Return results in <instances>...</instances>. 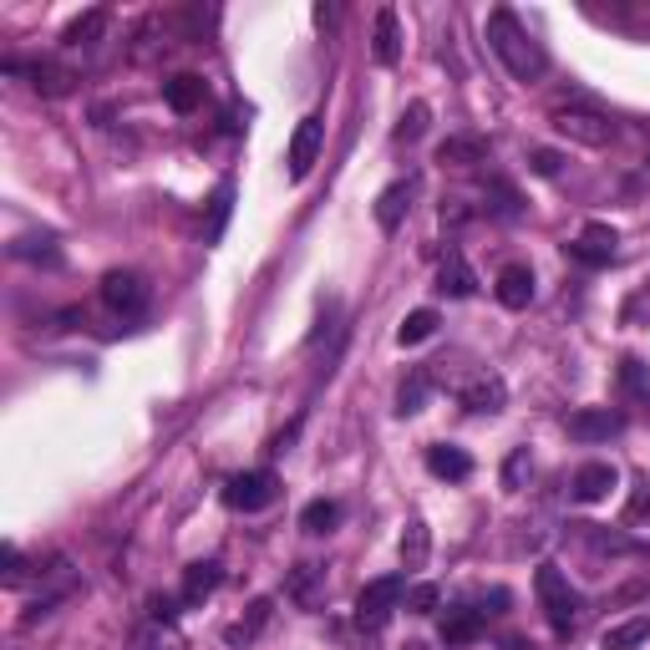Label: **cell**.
<instances>
[{
	"label": "cell",
	"instance_id": "obj_1",
	"mask_svg": "<svg viewBox=\"0 0 650 650\" xmlns=\"http://www.w3.org/2000/svg\"><path fill=\"white\" fill-rule=\"evenodd\" d=\"M488 46H493V56L503 62V72H509L513 82H538V76L549 72V51L538 46L534 31H528L509 6H499V11L488 15Z\"/></svg>",
	"mask_w": 650,
	"mask_h": 650
},
{
	"label": "cell",
	"instance_id": "obj_2",
	"mask_svg": "<svg viewBox=\"0 0 650 650\" xmlns=\"http://www.w3.org/2000/svg\"><path fill=\"white\" fill-rule=\"evenodd\" d=\"M534 589H538V605H544V620L554 626V636H575L579 620H585V600L569 585V575H564L559 564H538Z\"/></svg>",
	"mask_w": 650,
	"mask_h": 650
},
{
	"label": "cell",
	"instance_id": "obj_3",
	"mask_svg": "<svg viewBox=\"0 0 650 650\" xmlns=\"http://www.w3.org/2000/svg\"><path fill=\"white\" fill-rule=\"evenodd\" d=\"M554 133L569 143H579V148H610L615 143V123L605 113H595V107H554Z\"/></svg>",
	"mask_w": 650,
	"mask_h": 650
},
{
	"label": "cell",
	"instance_id": "obj_4",
	"mask_svg": "<svg viewBox=\"0 0 650 650\" xmlns=\"http://www.w3.org/2000/svg\"><path fill=\"white\" fill-rule=\"evenodd\" d=\"M407 600V575H381L356 595V626L361 630H381L391 620V610Z\"/></svg>",
	"mask_w": 650,
	"mask_h": 650
},
{
	"label": "cell",
	"instance_id": "obj_5",
	"mask_svg": "<svg viewBox=\"0 0 650 650\" xmlns=\"http://www.w3.org/2000/svg\"><path fill=\"white\" fill-rule=\"evenodd\" d=\"M280 499V478L270 468H250V473H234L224 483V503L234 513H260Z\"/></svg>",
	"mask_w": 650,
	"mask_h": 650
},
{
	"label": "cell",
	"instance_id": "obj_6",
	"mask_svg": "<svg viewBox=\"0 0 650 650\" xmlns=\"http://www.w3.org/2000/svg\"><path fill=\"white\" fill-rule=\"evenodd\" d=\"M148 280L138 275V270H107L102 275V305L117 315H143L148 311Z\"/></svg>",
	"mask_w": 650,
	"mask_h": 650
},
{
	"label": "cell",
	"instance_id": "obj_7",
	"mask_svg": "<svg viewBox=\"0 0 650 650\" xmlns=\"http://www.w3.org/2000/svg\"><path fill=\"white\" fill-rule=\"evenodd\" d=\"M452 391H458V401H463L468 412H478V417H493V412H503V407H509V387H503L499 371H473V376H463Z\"/></svg>",
	"mask_w": 650,
	"mask_h": 650
},
{
	"label": "cell",
	"instance_id": "obj_8",
	"mask_svg": "<svg viewBox=\"0 0 650 650\" xmlns=\"http://www.w3.org/2000/svg\"><path fill=\"white\" fill-rule=\"evenodd\" d=\"M564 427H569L575 442H610L626 432V412H615V407H579V412L564 417Z\"/></svg>",
	"mask_w": 650,
	"mask_h": 650
},
{
	"label": "cell",
	"instance_id": "obj_9",
	"mask_svg": "<svg viewBox=\"0 0 650 650\" xmlns=\"http://www.w3.org/2000/svg\"><path fill=\"white\" fill-rule=\"evenodd\" d=\"M615 250H620V234H615L610 224H600V219H589V224L569 239V254H575L579 264H589V270H605V264L615 260Z\"/></svg>",
	"mask_w": 650,
	"mask_h": 650
},
{
	"label": "cell",
	"instance_id": "obj_10",
	"mask_svg": "<svg viewBox=\"0 0 650 650\" xmlns=\"http://www.w3.org/2000/svg\"><path fill=\"white\" fill-rule=\"evenodd\" d=\"M321 143H325V123L321 117H301V127H295V138H290V178L295 184H305L311 178V168H315V158H321Z\"/></svg>",
	"mask_w": 650,
	"mask_h": 650
},
{
	"label": "cell",
	"instance_id": "obj_11",
	"mask_svg": "<svg viewBox=\"0 0 650 650\" xmlns=\"http://www.w3.org/2000/svg\"><path fill=\"white\" fill-rule=\"evenodd\" d=\"M417 199V178H397L391 188H381V199H376V224H381V234H397L401 219H407V209H412Z\"/></svg>",
	"mask_w": 650,
	"mask_h": 650
},
{
	"label": "cell",
	"instance_id": "obj_12",
	"mask_svg": "<svg viewBox=\"0 0 650 650\" xmlns=\"http://www.w3.org/2000/svg\"><path fill=\"white\" fill-rule=\"evenodd\" d=\"M615 483H620V473H615L610 463H585L575 478H569V499L575 503H605L615 493Z\"/></svg>",
	"mask_w": 650,
	"mask_h": 650
},
{
	"label": "cell",
	"instance_id": "obj_13",
	"mask_svg": "<svg viewBox=\"0 0 650 650\" xmlns=\"http://www.w3.org/2000/svg\"><path fill=\"white\" fill-rule=\"evenodd\" d=\"M285 589H290V600H295V605H305V610H315V605L325 600V564H315V559H301V564H295V569H290Z\"/></svg>",
	"mask_w": 650,
	"mask_h": 650
},
{
	"label": "cell",
	"instance_id": "obj_14",
	"mask_svg": "<svg viewBox=\"0 0 650 650\" xmlns=\"http://www.w3.org/2000/svg\"><path fill=\"white\" fill-rule=\"evenodd\" d=\"M432 391H438V371H432V366H412V371L401 376V387H397V412L401 417L422 412Z\"/></svg>",
	"mask_w": 650,
	"mask_h": 650
},
{
	"label": "cell",
	"instance_id": "obj_15",
	"mask_svg": "<svg viewBox=\"0 0 650 650\" xmlns=\"http://www.w3.org/2000/svg\"><path fill=\"white\" fill-rule=\"evenodd\" d=\"M493 295H499V305H509V311H524V305L534 301V270H528V264H503Z\"/></svg>",
	"mask_w": 650,
	"mask_h": 650
},
{
	"label": "cell",
	"instance_id": "obj_16",
	"mask_svg": "<svg viewBox=\"0 0 650 650\" xmlns=\"http://www.w3.org/2000/svg\"><path fill=\"white\" fill-rule=\"evenodd\" d=\"M6 72H25L31 76V87L36 92H46V97H66V92H72V82L76 76L66 72V66H56V62H6Z\"/></svg>",
	"mask_w": 650,
	"mask_h": 650
},
{
	"label": "cell",
	"instance_id": "obj_17",
	"mask_svg": "<svg viewBox=\"0 0 650 650\" xmlns=\"http://www.w3.org/2000/svg\"><path fill=\"white\" fill-rule=\"evenodd\" d=\"M427 473L448 478V483H463V478H473V458L463 448H452V442H432L427 448Z\"/></svg>",
	"mask_w": 650,
	"mask_h": 650
},
{
	"label": "cell",
	"instance_id": "obj_18",
	"mask_svg": "<svg viewBox=\"0 0 650 650\" xmlns=\"http://www.w3.org/2000/svg\"><path fill=\"white\" fill-rule=\"evenodd\" d=\"M438 162L442 168H478V162H488V138H478V133H452L438 148Z\"/></svg>",
	"mask_w": 650,
	"mask_h": 650
},
{
	"label": "cell",
	"instance_id": "obj_19",
	"mask_svg": "<svg viewBox=\"0 0 650 650\" xmlns=\"http://www.w3.org/2000/svg\"><path fill=\"white\" fill-rule=\"evenodd\" d=\"M438 290H442V295H452V301H468V295L478 290L473 264H468L458 250H448V254H442V264H438Z\"/></svg>",
	"mask_w": 650,
	"mask_h": 650
},
{
	"label": "cell",
	"instance_id": "obj_20",
	"mask_svg": "<svg viewBox=\"0 0 650 650\" xmlns=\"http://www.w3.org/2000/svg\"><path fill=\"white\" fill-rule=\"evenodd\" d=\"M203 76H193V72H178V76H168V82H162V102H168V107H174V113H199L203 107Z\"/></svg>",
	"mask_w": 650,
	"mask_h": 650
},
{
	"label": "cell",
	"instance_id": "obj_21",
	"mask_svg": "<svg viewBox=\"0 0 650 650\" xmlns=\"http://www.w3.org/2000/svg\"><path fill=\"white\" fill-rule=\"evenodd\" d=\"M397 554H401V569H422L427 564V554H432V534H427L422 513L407 518V528H401V538H397Z\"/></svg>",
	"mask_w": 650,
	"mask_h": 650
},
{
	"label": "cell",
	"instance_id": "obj_22",
	"mask_svg": "<svg viewBox=\"0 0 650 650\" xmlns=\"http://www.w3.org/2000/svg\"><path fill=\"white\" fill-rule=\"evenodd\" d=\"M371 56H376L381 66H397V56H401V25H397V11H391V6H381V11H376Z\"/></svg>",
	"mask_w": 650,
	"mask_h": 650
},
{
	"label": "cell",
	"instance_id": "obj_23",
	"mask_svg": "<svg viewBox=\"0 0 650 650\" xmlns=\"http://www.w3.org/2000/svg\"><path fill=\"white\" fill-rule=\"evenodd\" d=\"M478 630H483V610L478 605H458V610L442 615V640L448 646H468V640H478Z\"/></svg>",
	"mask_w": 650,
	"mask_h": 650
},
{
	"label": "cell",
	"instance_id": "obj_24",
	"mask_svg": "<svg viewBox=\"0 0 650 650\" xmlns=\"http://www.w3.org/2000/svg\"><path fill=\"white\" fill-rule=\"evenodd\" d=\"M219 579H224V569L213 559H203V564H188V575H184V605H203L219 589Z\"/></svg>",
	"mask_w": 650,
	"mask_h": 650
},
{
	"label": "cell",
	"instance_id": "obj_25",
	"mask_svg": "<svg viewBox=\"0 0 650 650\" xmlns=\"http://www.w3.org/2000/svg\"><path fill=\"white\" fill-rule=\"evenodd\" d=\"M650 646V615H636V620H620L600 636V650H640Z\"/></svg>",
	"mask_w": 650,
	"mask_h": 650
},
{
	"label": "cell",
	"instance_id": "obj_26",
	"mask_svg": "<svg viewBox=\"0 0 650 650\" xmlns=\"http://www.w3.org/2000/svg\"><path fill=\"white\" fill-rule=\"evenodd\" d=\"M518 209H524L518 188H513L509 178H488V213H493V219H518Z\"/></svg>",
	"mask_w": 650,
	"mask_h": 650
},
{
	"label": "cell",
	"instance_id": "obj_27",
	"mask_svg": "<svg viewBox=\"0 0 650 650\" xmlns=\"http://www.w3.org/2000/svg\"><path fill=\"white\" fill-rule=\"evenodd\" d=\"M102 31H107V11H87V15H76L72 25L62 31V41L66 46H92V41H102Z\"/></svg>",
	"mask_w": 650,
	"mask_h": 650
},
{
	"label": "cell",
	"instance_id": "obj_28",
	"mask_svg": "<svg viewBox=\"0 0 650 650\" xmlns=\"http://www.w3.org/2000/svg\"><path fill=\"white\" fill-rule=\"evenodd\" d=\"M340 524V503L336 499H315L301 509V528L305 534H331V528Z\"/></svg>",
	"mask_w": 650,
	"mask_h": 650
},
{
	"label": "cell",
	"instance_id": "obj_29",
	"mask_svg": "<svg viewBox=\"0 0 650 650\" xmlns=\"http://www.w3.org/2000/svg\"><path fill=\"white\" fill-rule=\"evenodd\" d=\"M229 213H234V184H219V193H213V209H209V224H203V244H219V239H224Z\"/></svg>",
	"mask_w": 650,
	"mask_h": 650
},
{
	"label": "cell",
	"instance_id": "obj_30",
	"mask_svg": "<svg viewBox=\"0 0 650 650\" xmlns=\"http://www.w3.org/2000/svg\"><path fill=\"white\" fill-rule=\"evenodd\" d=\"M438 336V311H412L407 321L397 325V340L401 346H422V340Z\"/></svg>",
	"mask_w": 650,
	"mask_h": 650
},
{
	"label": "cell",
	"instance_id": "obj_31",
	"mask_svg": "<svg viewBox=\"0 0 650 650\" xmlns=\"http://www.w3.org/2000/svg\"><path fill=\"white\" fill-rule=\"evenodd\" d=\"M270 610H275L270 600H254V605H250V615H244L239 626H229V630H224V640H229V646H239V640H254L264 626H270Z\"/></svg>",
	"mask_w": 650,
	"mask_h": 650
},
{
	"label": "cell",
	"instance_id": "obj_32",
	"mask_svg": "<svg viewBox=\"0 0 650 650\" xmlns=\"http://www.w3.org/2000/svg\"><path fill=\"white\" fill-rule=\"evenodd\" d=\"M427 123H432V107H427V102H412V107L401 113V123L391 127V143H417L427 133Z\"/></svg>",
	"mask_w": 650,
	"mask_h": 650
},
{
	"label": "cell",
	"instance_id": "obj_33",
	"mask_svg": "<svg viewBox=\"0 0 650 650\" xmlns=\"http://www.w3.org/2000/svg\"><path fill=\"white\" fill-rule=\"evenodd\" d=\"M11 254H15V260H41V264H51V270L62 264V250H56V239H51V234H41V239H15Z\"/></svg>",
	"mask_w": 650,
	"mask_h": 650
},
{
	"label": "cell",
	"instance_id": "obj_34",
	"mask_svg": "<svg viewBox=\"0 0 650 650\" xmlns=\"http://www.w3.org/2000/svg\"><path fill=\"white\" fill-rule=\"evenodd\" d=\"M528 468H534L528 448H513L509 463H503V488H509V493H518V488H524V478H528Z\"/></svg>",
	"mask_w": 650,
	"mask_h": 650
},
{
	"label": "cell",
	"instance_id": "obj_35",
	"mask_svg": "<svg viewBox=\"0 0 650 650\" xmlns=\"http://www.w3.org/2000/svg\"><path fill=\"white\" fill-rule=\"evenodd\" d=\"M442 605V589L438 585H417V589H407V610L412 615H432Z\"/></svg>",
	"mask_w": 650,
	"mask_h": 650
},
{
	"label": "cell",
	"instance_id": "obj_36",
	"mask_svg": "<svg viewBox=\"0 0 650 650\" xmlns=\"http://www.w3.org/2000/svg\"><path fill=\"white\" fill-rule=\"evenodd\" d=\"M0 564H6V585H21V579H25V559H21V549H15V544H6V549H0Z\"/></svg>",
	"mask_w": 650,
	"mask_h": 650
},
{
	"label": "cell",
	"instance_id": "obj_37",
	"mask_svg": "<svg viewBox=\"0 0 650 650\" xmlns=\"http://www.w3.org/2000/svg\"><path fill=\"white\" fill-rule=\"evenodd\" d=\"M528 162H534V174L538 178H554V174H559V153H554V148H534V153H528Z\"/></svg>",
	"mask_w": 650,
	"mask_h": 650
},
{
	"label": "cell",
	"instance_id": "obj_38",
	"mask_svg": "<svg viewBox=\"0 0 650 650\" xmlns=\"http://www.w3.org/2000/svg\"><path fill=\"white\" fill-rule=\"evenodd\" d=\"M148 650H188V646H184V636H178L174 626H162L158 620V630L148 636Z\"/></svg>",
	"mask_w": 650,
	"mask_h": 650
},
{
	"label": "cell",
	"instance_id": "obj_39",
	"mask_svg": "<svg viewBox=\"0 0 650 650\" xmlns=\"http://www.w3.org/2000/svg\"><path fill=\"white\" fill-rule=\"evenodd\" d=\"M468 213H473V209H468L463 199H448V203H442V224H452V229H458V224L468 219Z\"/></svg>",
	"mask_w": 650,
	"mask_h": 650
},
{
	"label": "cell",
	"instance_id": "obj_40",
	"mask_svg": "<svg viewBox=\"0 0 650 650\" xmlns=\"http://www.w3.org/2000/svg\"><path fill=\"white\" fill-rule=\"evenodd\" d=\"M636 513H646V518H650V493H640V499H636Z\"/></svg>",
	"mask_w": 650,
	"mask_h": 650
}]
</instances>
